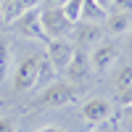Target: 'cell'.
<instances>
[{"label": "cell", "mask_w": 132, "mask_h": 132, "mask_svg": "<svg viewBox=\"0 0 132 132\" xmlns=\"http://www.w3.org/2000/svg\"><path fill=\"white\" fill-rule=\"evenodd\" d=\"M74 42H79L77 48H85V45H93V42L101 40L103 35V29L95 24V21H77V27H74Z\"/></svg>", "instance_id": "9c48e42d"}, {"label": "cell", "mask_w": 132, "mask_h": 132, "mask_svg": "<svg viewBox=\"0 0 132 132\" xmlns=\"http://www.w3.org/2000/svg\"><path fill=\"white\" fill-rule=\"evenodd\" d=\"M116 132H122V129H116Z\"/></svg>", "instance_id": "d4e9b609"}, {"label": "cell", "mask_w": 132, "mask_h": 132, "mask_svg": "<svg viewBox=\"0 0 132 132\" xmlns=\"http://www.w3.org/2000/svg\"><path fill=\"white\" fill-rule=\"evenodd\" d=\"M111 11H122V13H132V0H111Z\"/></svg>", "instance_id": "2e32d148"}, {"label": "cell", "mask_w": 132, "mask_h": 132, "mask_svg": "<svg viewBox=\"0 0 132 132\" xmlns=\"http://www.w3.org/2000/svg\"><path fill=\"white\" fill-rule=\"evenodd\" d=\"M90 69H95L98 74H103L106 69H111V63L119 58V45L116 42H98L90 50Z\"/></svg>", "instance_id": "52a82bcc"}, {"label": "cell", "mask_w": 132, "mask_h": 132, "mask_svg": "<svg viewBox=\"0 0 132 132\" xmlns=\"http://www.w3.org/2000/svg\"><path fill=\"white\" fill-rule=\"evenodd\" d=\"M127 50L132 53V29H129V40H127Z\"/></svg>", "instance_id": "ffe728a7"}, {"label": "cell", "mask_w": 132, "mask_h": 132, "mask_svg": "<svg viewBox=\"0 0 132 132\" xmlns=\"http://www.w3.org/2000/svg\"><path fill=\"white\" fill-rule=\"evenodd\" d=\"M132 29V13H122V11H111L106 16V32L111 35H124Z\"/></svg>", "instance_id": "8fae6325"}, {"label": "cell", "mask_w": 132, "mask_h": 132, "mask_svg": "<svg viewBox=\"0 0 132 132\" xmlns=\"http://www.w3.org/2000/svg\"><path fill=\"white\" fill-rule=\"evenodd\" d=\"M37 132H66V129L58 127V124H48V127H42V129H37Z\"/></svg>", "instance_id": "ac0fdd59"}, {"label": "cell", "mask_w": 132, "mask_h": 132, "mask_svg": "<svg viewBox=\"0 0 132 132\" xmlns=\"http://www.w3.org/2000/svg\"><path fill=\"white\" fill-rule=\"evenodd\" d=\"M0 132H16V122L8 116H0Z\"/></svg>", "instance_id": "e0dca14e"}, {"label": "cell", "mask_w": 132, "mask_h": 132, "mask_svg": "<svg viewBox=\"0 0 132 132\" xmlns=\"http://www.w3.org/2000/svg\"><path fill=\"white\" fill-rule=\"evenodd\" d=\"M114 85H116V93H119V90H127V87H132V66H129V63H124L122 69L116 71Z\"/></svg>", "instance_id": "4fadbf2b"}, {"label": "cell", "mask_w": 132, "mask_h": 132, "mask_svg": "<svg viewBox=\"0 0 132 132\" xmlns=\"http://www.w3.org/2000/svg\"><path fill=\"white\" fill-rule=\"evenodd\" d=\"M98 19H106V8L98 3V0H82V13H79V21H95Z\"/></svg>", "instance_id": "7c38bea8"}, {"label": "cell", "mask_w": 132, "mask_h": 132, "mask_svg": "<svg viewBox=\"0 0 132 132\" xmlns=\"http://www.w3.org/2000/svg\"><path fill=\"white\" fill-rule=\"evenodd\" d=\"M79 98V90L77 85H71L69 79L66 82H48L45 90H42L37 98H35V106L37 108H61V106H69Z\"/></svg>", "instance_id": "6da1fadb"}, {"label": "cell", "mask_w": 132, "mask_h": 132, "mask_svg": "<svg viewBox=\"0 0 132 132\" xmlns=\"http://www.w3.org/2000/svg\"><path fill=\"white\" fill-rule=\"evenodd\" d=\"M40 63H42V58L37 56V53H29V56H24V58L16 63V74H13L16 93H27V90H32V87L37 85Z\"/></svg>", "instance_id": "3957f363"}, {"label": "cell", "mask_w": 132, "mask_h": 132, "mask_svg": "<svg viewBox=\"0 0 132 132\" xmlns=\"http://www.w3.org/2000/svg\"><path fill=\"white\" fill-rule=\"evenodd\" d=\"M90 132H106V129H103V127H95V129H90Z\"/></svg>", "instance_id": "603a6c76"}, {"label": "cell", "mask_w": 132, "mask_h": 132, "mask_svg": "<svg viewBox=\"0 0 132 132\" xmlns=\"http://www.w3.org/2000/svg\"><path fill=\"white\" fill-rule=\"evenodd\" d=\"M45 3H48V5H58V8H61V5L66 3V0H45Z\"/></svg>", "instance_id": "d6986e66"}, {"label": "cell", "mask_w": 132, "mask_h": 132, "mask_svg": "<svg viewBox=\"0 0 132 132\" xmlns=\"http://www.w3.org/2000/svg\"><path fill=\"white\" fill-rule=\"evenodd\" d=\"M127 119H129V122H132V106L127 108Z\"/></svg>", "instance_id": "44dd1931"}, {"label": "cell", "mask_w": 132, "mask_h": 132, "mask_svg": "<svg viewBox=\"0 0 132 132\" xmlns=\"http://www.w3.org/2000/svg\"><path fill=\"white\" fill-rule=\"evenodd\" d=\"M13 29H16V35L27 37V40H45V32H42V21H40V11L37 8L21 13L13 21Z\"/></svg>", "instance_id": "8992f818"}, {"label": "cell", "mask_w": 132, "mask_h": 132, "mask_svg": "<svg viewBox=\"0 0 132 132\" xmlns=\"http://www.w3.org/2000/svg\"><path fill=\"white\" fill-rule=\"evenodd\" d=\"M87 71H90V58H87L85 48H77L71 61H69V66H66V77H69V82L74 85V82H82L87 77Z\"/></svg>", "instance_id": "ba28073f"}, {"label": "cell", "mask_w": 132, "mask_h": 132, "mask_svg": "<svg viewBox=\"0 0 132 132\" xmlns=\"http://www.w3.org/2000/svg\"><path fill=\"white\" fill-rule=\"evenodd\" d=\"M8 66H11V45H8V40L0 37V82L5 79Z\"/></svg>", "instance_id": "5bb4252c"}, {"label": "cell", "mask_w": 132, "mask_h": 132, "mask_svg": "<svg viewBox=\"0 0 132 132\" xmlns=\"http://www.w3.org/2000/svg\"><path fill=\"white\" fill-rule=\"evenodd\" d=\"M98 3H101V5H103V8H106V5H108V3H111V0H98Z\"/></svg>", "instance_id": "7402d4cb"}, {"label": "cell", "mask_w": 132, "mask_h": 132, "mask_svg": "<svg viewBox=\"0 0 132 132\" xmlns=\"http://www.w3.org/2000/svg\"><path fill=\"white\" fill-rule=\"evenodd\" d=\"M37 5V0H0V8H3V21H13L21 16V13H27V11H32Z\"/></svg>", "instance_id": "30bf717a"}, {"label": "cell", "mask_w": 132, "mask_h": 132, "mask_svg": "<svg viewBox=\"0 0 132 132\" xmlns=\"http://www.w3.org/2000/svg\"><path fill=\"white\" fill-rule=\"evenodd\" d=\"M61 8H63V13H66V19H69L71 24H77V21H79V13H82V0H66Z\"/></svg>", "instance_id": "9a60e30c"}, {"label": "cell", "mask_w": 132, "mask_h": 132, "mask_svg": "<svg viewBox=\"0 0 132 132\" xmlns=\"http://www.w3.org/2000/svg\"><path fill=\"white\" fill-rule=\"evenodd\" d=\"M0 21H3V8H0Z\"/></svg>", "instance_id": "cb8c5ba5"}, {"label": "cell", "mask_w": 132, "mask_h": 132, "mask_svg": "<svg viewBox=\"0 0 132 132\" xmlns=\"http://www.w3.org/2000/svg\"><path fill=\"white\" fill-rule=\"evenodd\" d=\"M40 21H42L45 40H61V37H66L74 29V24L63 13V8H58V5H45L40 11Z\"/></svg>", "instance_id": "7a4b0ae2"}, {"label": "cell", "mask_w": 132, "mask_h": 132, "mask_svg": "<svg viewBox=\"0 0 132 132\" xmlns=\"http://www.w3.org/2000/svg\"><path fill=\"white\" fill-rule=\"evenodd\" d=\"M114 111V106L108 98H101V95H93V98H87V101L82 103L79 108V116L85 119L87 124H103L108 116H111Z\"/></svg>", "instance_id": "5b68a950"}, {"label": "cell", "mask_w": 132, "mask_h": 132, "mask_svg": "<svg viewBox=\"0 0 132 132\" xmlns=\"http://www.w3.org/2000/svg\"><path fill=\"white\" fill-rule=\"evenodd\" d=\"M74 50H77V45L69 42V40H63V37H61V40H48L45 58H48V63H50L56 71H66V66H69Z\"/></svg>", "instance_id": "277c9868"}]
</instances>
